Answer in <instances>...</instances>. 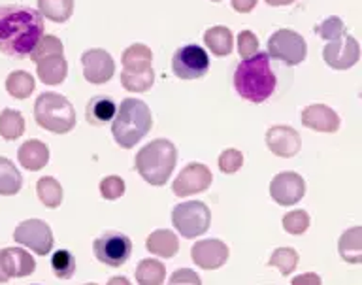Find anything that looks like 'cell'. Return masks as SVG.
Segmentation results:
<instances>
[{
	"mask_svg": "<svg viewBox=\"0 0 362 285\" xmlns=\"http://www.w3.org/2000/svg\"><path fill=\"white\" fill-rule=\"evenodd\" d=\"M153 53L146 44H132L123 52V70L136 72V70L151 69Z\"/></svg>",
	"mask_w": 362,
	"mask_h": 285,
	"instance_id": "obj_25",
	"label": "cell"
},
{
	"mask_svg": "<svg viewBox=\"0 0 362 285\" xmlns=\"http://www.w3.org/2000/svg\"><path fill=\"white\" fill-rule=\"evenodd\" d=\"M302 123L317 132H336L339 129L338 114L325 104H310L302 110Z\"/></svg>",
	"mask_w": 362,
	"mask_h": 285,
	"instance_id": "obj_18",
	"label": "cell"
},
{
	"mask_svg": "<svg viewBox=\"0 0 362 285\" xmlns=\"http://www.w3.org/2000/svg\"><path fill=\"white\" fill-rule=\"evenodd\" d=\"M34 120L45 131L66 134L76 127V110L59 93H44L34 104Z\"/></svg>",
	"mask_w": 362,
	"mask_h": 285,
	"instance_id": "obj_5",
	"label": "cell"
},
{
	"mask_svg": "<svg viewBox=\"0 0 362 285\" xmlns=\"http://www.w3.org/2000/svg\"><path fill=\"white\" fill-rule=\"evenodd\" d=\"M166 278L164 264L157 259H144L136 268V281L138 285H163Z\"/></svg>",
	"mask_w": 362,
	"mask_h": 285,
	"instance_id": "obj_28",
	"label": "cell"
},
{
	"mask_svg": "<svg viewBox=\"0 0 362 285\" xmlns=\"http://www.w3.org/2000/svg\"><path fill=\"white\" fill-rule=\"evenodd\" d=\"M211 170L202 163H191L180 172L172 183V191L177 197H189V194L202 193L211 185Z\"/></svg>",
	"mask_w": 362,
	"mask_h": 285,
	"instance_id": "obj_12",
	"label": "cell"
},
{
	"mask_svg": "<svg viewBox=\"0 0 362 285\" xmlns=\"http://www.w3.org/2000/svg\"><path fill=\"white\" fill-rule=\"evenodd\" d=\"M34 285H40V284H34Z\"/></svg>",
	"mask_w": 362,
	"mask_h": 285,
	"instance_id": "obj_49",
	"label": "cell"
},
{
	"mask_svg": "<svg viewBox=\"0 0 362 285\" xmlns=\"http://www.w3.org/2000/svg\"><path fill=\"white\" fill-rule=\"evenodd\" d=\"M272 199L281 206H293L305 194V182L296 172H281L270 183Z\"/></svg>",
	"mask_w": 362,
	"mask_h": 285,
	"instance_id": "obj_13",
	"label": "cell"
},
{
	"mask_svg": "<svg viewBox=\"0 0 362 285\" xmlns=\"http://www.w3.org/2000/svg\"><path fill=\"white\" fill-rule=\"evenodd\" d=\"M243 165V155L238 149H225L219 155V168L225 174H234L242 168Z\"/></svg>",
	"mask_w": 362,
	"mask_h": 285,
	"instance_id": "obj_38",
	"label": "cell"
},
{
	"mask_svg": "<svg viewBox=\"0 0 362 285\" xmlns=\"http://www.w3.org/2000/svg\"><path fill=\"white\" fill-rule=\"evenodd\" d=\"M85 285H96V284H85Z\"/></svg>",
	"mask_w": 362,
	"mask_h": 285,
	"instance_id": "obj_47",
	"label": "cell"
},
{
	"mask_svg": "<svg viewBox=\"0 0 362 285\" xmlns=\"http://www.w3.org/2000/svg\"><path fill=\"white\" fill-rule=\"evenodd\" d=\"M93 250H95L98 261L107 264V267L119 268L129 261L130 253H132V242L127 234L117 233V231H107L95 240Z\"/></svg>",
	"mask_w": 362,
	"mask_h": 285,
	"instance_id": "obj_8",
	"label": "cell"
},
{
	"mask_svg": "<svg viewBox=\"0 0 362 285\" xmlns=\"http://www.w3.org/2000/svg\"><path fill=\"white\" fill-rule=\"evenodd\" d=\"M174 74L181 80H198L202 78L209 69V57L206 50L194 44L180 47L172 59Z\"/></svg>",
	"mask_w": 362,
	"mask_h": 285,
	"instance_id": "obj_9",
	"label": "cell"
},
{
	"mask_svg": "<svg viewBox=\"0 0 362 285\" xmlns=\"http://www.w3.org/2000/svg\"><path fill=\"white\" fill-rule=\"evenodd\" d=\"M117 114V106L113 103L112 98L107 97H95L87 104V121H89L90 125L100 127L106 125L107 121H112Z\"/></svg>",
	"mask_w": 362,
	"mask_h": 285,
	"instance_id": "obj_24",
	"label": "cell"
},
{
	"mask_svg": "<svg viewBox=\"0 0 362 285\" xmlns=\"http://www.w3.org/2000/svg\"><path fill=\"white\" fill-rule=\"evenodd\" d=\"M315 35H319L322 40H338L345 35V25L344 21L338 18V16H332V18L325 19L321 25H315Z\"/></svg>",
	"mask_w": 362,
	"mask_h": 285,
	"instance_id": "obj_36",
	"label": "cell"
},
{
	"mask_svg": "<svg viewBox=\"0 0 362 285\" xmlns=\"http://www.w3.org/2000/svg\"><path fill=\"white\" fill-rule=\"evenodd\" d=\"M0 267L8 278H25L36 270V261L21 248H6L0 251Z\"/></svg>",
	"mask_w": 362,
	"mask_h": 285,
	"instance_id": "obj_17",
	"label": "cell"
},
{
	"mask_svg": "<svg viewBox=\"0 0 362 285\" xmlns=\"http://www.w3.org/2000/svg\"><path fill=\"white\" fill-rule=\"evenodd\" d=\"M100 193L104 199L115 200L123 197L124 193V182L123 178L119 176H107L100 182Z\"/></svg>",
	"mask_w": 362,
	"mask_h": 285,
	"instance_id": "obj_40",
	"label": "cell"
},
{
	"mask_svg": "<svg viewBox=\"0 0 362 285\" xmlns=\"http://www.w3.org/2000/svg\"><path fill=\"white\" fill-rule=\"evenodd\" d=\"M291 285H321V278H319L317 274L308 272L302 274V276H296Z\"/></svg>",
	"mask_w": 362,
	"mask_h": 285,
	"instance_id": "obj_42",
	"label": "cell"
},
{
	"mask_svg": "<svg viewBox=\"0 0 362 285\" xmlns=\"http://www.w3.org/2000/svg\"><path fill=\"white\" fill-rule=\"evenodd\" d=\"M168 285H202V279L194 270L189 268H180L170 276Z\"/></svg>",
	"mask_w": 362,
	"mask_h": 285,
	"instance_id": "obj_41",
	"label": "cell"
},
{
	"mask_svg": "<svg viewBox=\"0 0 362 285\" xmlns=\"http://www.w3.org/2000/svg\"><path fill=\"white\" fill-rule=\"evenodd\" d=\"M177 159L175 146L170 140H153L138 151L134 161L136 170L151 185H164L172 176Z\"/></svg>",
	"mask_w": 362,
	"mask_h": 285,
	"instance_id": "obj_4",
	"label": "cell"
},
{
	"mask_svg": "<svg viewBox=\"0 0 362 285\" xmlns=\"http://www.w3.org/2000/svg\"><path fill=\"white\" fill-rule=\"evenodd\" d=\"M34 87V78L25 70H16V72H11L8 76V80H6V89L10 93L13 98H28L33 95Z\"/></svg>",
	"mask_w": 362,
	"mask_h": 285,
	"instance_id": "obj_30",
	"label": "cell"
},
{
	"mask_svg": "<svg viewBox=\"0 0 362 285\" xmlns=\"http://www.w3.org/2000/svg\"><path fill=\"white\" fill-rule=\"evenodd\" d=\"M13 240L33 250L36 255H47L53 248V233L49 225L42 219H27L19 223L13 231Z\"/></svg>",
	"mask_w": 362,
	"mask_h": 285,
	"instance_id": "obj_10",
	"label": "cell"
},
{
	"mask_svg": "<svg viewBox=\"0 0 362 285\" xmlns=\"http://www.w3.org/2000/svg\"><path fill=\"white\" fill-rule=\"evenodd\" d=\"M107 285H130V281L127 278H123V276H115V278L107 281Z\"/></svg>",
	"mask_w": 362,
	"mask_h": 285,
	"instance_id": "obj_44",
	"label": "cell"
},
{
	"mask_svg": "<svg viewBox=\"0 0 362 285\" xmlns=\"http://www.w3.org/2000/svg\"><path fill=\"white\" fill-rule=\"evenodd\" d=\"M192 261L197 262V267L204 270H215L223 267L228 259V248L225 242L217 238L198 240L197 244L191 248Z\"/></svg>",
	"mask_w": 362,
	"mask_h": 285,
	"instance_id": "obj_15",
	"label": "cell"
},
{
	"mask_svg": "<svg viewBox=\"0 0 362 285\" xmlns=\"http://www.w3.org/2000/svg\"><path fill=\"white\" fill-rule=\"evenodd\" d=\"M214 2H221V0H214Z\"/></svg>",
	"mask_w": 362,
	"mask_h": 285,
	"instance_id": "obj_48",
	"label": "cell"
},
{
	"mask_svg": "<svg viewBox=\"0 0 362 285\" xmlns=\"http://www.w3.org/2000/svg\"><path fill=\"white\" fill-rule=\"evenodd\" d=\"M8 276H6L4 274V270H2V267H0V284H6V281H8Z\"/></svg>",
	"mask_w": 362,
	"mask_h": 285,
	"instance_id": "obj_46",
	"label": "cell"
},
{
	"mask_svg": "<svg viewBox=\"0 0 362 285\" xmlns=\"http://www.w3.org/2000/svg\"><path fill=\"white\" fill-rule=\"evenodd\" d=\"M266 146L277 157H294L300 151V134L293 127L276 125L266 132Z\"/></svg>",
	"mask_w": 362,
	"mask_h": 285,
	"instance_id": "obj_16",
	"label": "cell"
},
{
	"mask_svg": "<svg viewBox=\"0 0 362 285\" xmlns=\"http://www.w3.org/2000/svg\"><path fill=\"white\" fill-rule=\"evenodd\" d=\"M276 74L270 66L268 53H255L253 57L243 59L234 72V87L238 95L249 103L260 104L276 89Z\"/></svg>",
	"mask_w": 362,
	"mask_h": 285,
	"instance_id": "obj_2",
	"label": "cell"
},
{
	"mask_svg": "<svg viewBox=\"0 0 362 285\" xmlns=\"http://www.w3.org/2000/svg\"><path fill=\"white\" fill-rule=\"evenodd\" d=\"M51 55H64V46H62V42L57 36L44 35V38L40 40L36 50L30 53V59H33L34 63H38V61L51 57Z\"/></svg>",
	"mask_w": 362,
	"mask_h": 285,
	"instance_id": "obj_34",
	"label": "cell"
},
{
	"mask_svg": "<svg viewBox=\"0 0 362 285\" xmlns=\"http://www.w3.org/2000/svg\"><path fill=\"white\" fill-rule=\"evenodd\" d=\"M51 267H53V272H55L57 278H62V279L72 278L74 272H76V261H74V255L66 250L55 251V255L51 257Z\"/></svg>",
	"mask_w": 362,
	"mask_h": 285,
	"instance_id": "obj_35",
	"label": "cell"
},
{
	"mask_svg": "<svg viewBox=\"0 0 362 285\" xmlns=\"http://www.w3.org/2000/svg\"><path fill=\"white\" fill-rule=\"evenodd\" d=\"M17 159H19V165L27 170H42L49 161V148L40 140H27L17 151Z\"/></svg>",
	"mask_w": 362,
	"mask_h": 285,
	"instance_id": "obj_19",
	"label": "cell"
},
{
	"mask_svg": "<svg viewBox=\"0 0 362 285\" xmlns=\"http://www.w3.org/2000/svg\"><path fill=\"white\" fill-rule=\"evenodd\" d=\"M310 227V216L304 210L288 211L287 216L283 217V228L288 234H302Z\"/></svg>",
	"mask_w": 362,
	"mask_h": 285,
	"instance_id": "obj_37",
	"label": "cell"
},
{
	"mask_svg": "<svg viewBox=\"0 0 362 285\" xmlns=\"http://www.w3.org/2000/svg\"><path fill=\"white\" fill-rule=\"evenodd\" d=\"M81 64H83L85 80L95 86H102L112 80L115 72V63L112 55L106 50H89L81 55Z\"/></svg>",
	"mask_w": 362,
	"mask_h": 285,
	"instance_id": "obj_14",
	"label": "cell"
},
{
	"mask_svg": "<svg viewBox=\"0 0 362 285\" xmlns=\"http://www.w3.org/2000/svg\"><path fill=\"white\" fill-rule=\"evenodd\" d=\"M204 44L209 47V52L217 55V57H225L232 53V44H234V36L228 27L217 25L211 29L206 30L204 35Z\"/></svg>",
	"mask_w": 362,
	"mask_h": 285,
	"instance_id": "obj_22",
	"label": "cell"
},
{
	"mask_svg": "<svg viewBox=\"0 0 362 285\" xmlns=\"http://www.w3.org/2000/svg\"><path fill=\"white\" fill-rule=\"evenodd\" d=\"M121 83H123L127 91L144 93L147 89H151V86L155 83V72H153V69L136 70V72H127V70H123Z\"/></svg>",
	"mask_w": 362,
	"mask_h": 285,
	"instance_id": "obj_32",
	"label": "cell"
},
{
	"mask_svg": "<svg viewBox=\"0 0 362 285\" xmlns=\"http://www.w3.org/2000/svg\"><path fill=\"white\" fill-rule=\"evenodd\" d=\"M268 264L279 268V272H281L283 276H288V274L296 268V264H298V253H296L293 248H277V250L272 253Z\"/></svg>",
	"mask_w": 362,
	"mask_h": 285,
	"instance_id": "obj_33",
	"label": "cell"
},
{
	"mask_svg": "<svg viewBox=\"0 0 362 285\" xmlns=\"http://www.w3.org/2000/svg\"><path fill=\"white\" fill-rule=\"evenodd\" d=\"M338 250L344 261L353 262V264L362 262V228L353 227L345 231L339 238Z\"/></svg>",
	"mask_w": 362,
	"mask_h": 285,
	"instance_id": "obj_23",
	"label": "cell"
},
{
	"mask_svg": "<svg viewBox=\"0 0 362 285\" xmlns=\"http://www.w3.org/2000/svg\"><path fill=\"white\" fill-rule=\"evenodd\" d=\"M44 38V18L28 6L0 8V52L13 59H27Z\"/></svg>",
	"mask_w": 362,
	"mask_h": 285,
	"instance_id": "obj_1",
	"label": "cell"
},
{
	"mask_svg": "<svg viewBox=\"0 0 362 285\" xmlns=\"http://www.w3.org/2000/svg\"><path fill=\"white\" fill-rule=\"evenodd\" d=\"M23 185V178L16 165L6 157H0V194L2 197H11L19 193Z\"/></svg>",
	"mask_w": 362,
	"mask_h": 285,
	"instance_id": "obj_27",
	"label": "cell"
},
{
	"mask_svg": "<svg viewBox=\"0 0 362 285\" xmlns=\"http://www.w3.org/2000/svg\"><path fill=\"white\" fill-rule=\"evenodd\" d=\"M322 59L328 66L336 70H347L355 66L361 59V46L349 35H344L338 40L328 42L322 50Z\"/></svg>",
	"mask_w": 362,
	"mask_h": 285,
	"instance_id": "obj_11",
	"label": "cell"
},
{
	"mask_svg": "<svg viewBox=\"0 0 362 285\" xmlns=\"http://www.w3.org/2000/svg\"><path fill=\"white\" fill-rule=\"evenodd\" d=\"M259 0H232V8L240 13H249L257 6Z\"/></svg>",
	"mask_w": 362,
	"mask_h": 285,
	"instance_id": "obj_43",
	"label": "cell"
},
{
	"mask_svg": "<svg viewBox=\"0 0 362 285\" xmlns=\"http://www.w3.org/2000/svg\"><path fill=\"white\" fill-rule=\"evenodd\" d=\"M38 12L55 23H64L72 18L74 0H38Z\"/></svg>",
	"mask_w": 362,
	"mask_h": 285,
	"instance_id": "obj_26",
	"label": "cell"
},
{
	"mask_svg": "<svg viewBox=\"0 0 362 285\" xmlns=\"http://www.w3.org/2000/svg\"><path fill=\"white\" fill-rule=\"evenodd\" d=\"M268 55L287 66H296L308 55V44L298 33L291 29H279L268 38Z\"/></svg>",
	"mask_w": 362,
	"mask_h": 285,
	"instance_id": "obj_7",
	"label": "cell"
},
{
	"mask_svg": "<svg viewBox=\"0 0 362 285\" xmlns=\"http://www.w3.org/2000/svg\"><path fill=\"white\" fill-rule=\"evenodd\" d=\"M147 251H151L153 255L158 257H174L180 250V242H177V236H175L172 231L168 228H158L155 233H151L147 236L146 242Z\"/></svg>",
	"mask_w": 362,
	"mask_h": 285,
	"instance_id": "obj_21",
	"label": "cell"
},
{
	"mask_svg": "<svg viewBox=\"0 0 362 285\" xmlns=\"http://www.w3.org/2000/svg\"><path fill=\"white\" fill-rule=\"evenodd\" d=\"M209 221H211V214L208 206L200 200H189V202L177 204L172 211V223L185 238H197L206 233Z\"/></svg>",
	"mask_w": 362,
	"mask_h": 285,
	"instance_id": "obj_6",
	"label": "cell"
},
{
	"mask_svg": "<svg viewBox=\"0 0 362 285\" xmlns=\"http://www.w3.org/2000/svg\"><path fill=\"white\" fill-rule=\"evenodd\" d=\"M36 193H38V199L42 200V204H45L47 208H57V206H61L62 187L55 178H40L38 183H36Z\"/></svg>",
	"mask_w": 362,
	"mask_h": 285,
	"instance_id": "obj_31",
	"label": "cell"
},
{
	"mask_svg": "<svg viewBox=\"0 0 362 285\" xmlns=\"http://www.w3.org/2000/svg\"><path fill=\"white\" fill-rule=\"evenodd\" d=\"M238 52L242 59L253 57L255 53H259V38L251 30H242L238 35Z\"/></svg>",
	"mask_w": 362,
	"mask_h": 285,
	"instance_id": "obj_39",
	"label": "cell"
},
{
	"mask_svg": "<svg viewBox=\"0 0 362 285\" xmlns=\"http://www.w3.org/2000/svg\"><path fill=\"white\" fill-rule=\"evenodd\" d=\"M36 74L38 80L44 81L45 86H59L66 80L68 63L64 55H51L36 63Z\"/></svg>",
	"mask_w": 362,
	"mask_h": 285,
	"instance_id": "obj_20",
	"label": "cell"
},
{
	"mask_svg": "<svg viewBox=\"0 0 362 285\" xmlns=\"http://www.w3.org/2000/svg\"><path fill=\"white\" fill-rule=\"evenodd\" d=\"M293 2L294 0H266V4H270V6H287Z\"/></svg>",
	"mask_w": 362,
	"mask_h": 285,
	"instance_id": "obj_45",
	"label": "cell"
},
{
	"mask_svg": "<svg viewBox=\"0 0 362 285\" xmlns=\"http://www.w3.org/2000/svg\"><path fill=\"white\" fill-rule=\"evenodd\" d=\"M25 132V120L21 112L6 108L0 112V136L4 140H17Z\"/></svg>",
	"mask_w": 362,
	"mask_h": 285,
	"instance_id": "obj_29",
	"label": "cell"
},
{
	"mask_svg": "<svg viewBox=\"0 0 362 285\" xmlns=\"http://www.w3.org/2000/svg\"><path fill=\"white\" fill-rule=\"evenodd\" d=\"M151 127L153 117L149 106L138 98H124L113 117L112 134L121 148L130 149L151 131Z\"/></svg>",
	"mask_w": 362,
	"mask_h": 285,
	"instance_id": "obj_3",
	"label": "cell"
}]
</instances>
